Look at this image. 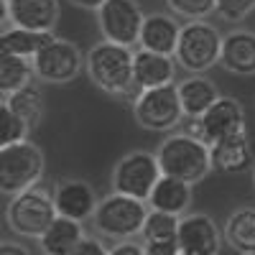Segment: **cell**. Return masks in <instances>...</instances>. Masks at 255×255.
<instances>
[{"label": "cell", "mask_w": 255, "mask_h": 255, "mask_svg": "<svg viewBox=\"0 0 255 255\" xmlns=\"http://www.w3.org/2000/svg\"><path fill=\"white\" fill-rule=\"evenodd\" d=\"M176 245L181 255H217L222 245V232L209 215H202V212L181 215L176 227Z\"/></svg>", "instance_id": "8fae6325"}, {"label": "cell", "mask_w": 255, "mask_h": 255, "mask_svg": "<svg viewBox=\"0 0 255 255\" xmlns=\"http://www.w3.org/2000/svg\"><path fill=\"white\" fill-rule=\"evenodd\" d=\"M72 5H77V8H84V10H97L105 0H69Z\"/></svg>", "instance_id": "836d02e7"}, {"label": "cell", "mask_w": 255, "mask_h": 255, "mask_svg": "<svg viewBox=\"0 0 255 255\" xmlns=\"http://www.w3.org/2000/svg\"><path fill=\"white\" fill-rule=\"evenodd\" d=\"M133 118L140 128L153 133H171L184 123L181 102L176 95V84L140 90L133 100Z\"/></svg>", "instance_id": "52a82bcc"}, {"label": "cell", "mask_w": 255, "mask_h": 255, "mask_svg": "<svg viewBox=\"0 0 255 255\" xmlns=\"http://www.w3.org/2000/svg\"><path fill=\"white\" fill-rule=\"evenodd\" d=\"M82 67H84V54L79 51L77 44L61 36H54L31 59L33 79H41L46 84H69L79 77Z\"/></svg>", "instance_id": "ba28073f"}, {"label": "cell", "mask_w": 255, "mask_h": 255, "mask_svg": "<svg viewBox=\"0 0 255 255\" xmlns=\"http://www.w3.org/2000/svg\"><path fill=\"white\" fill-rule=\"evenodd\" d=\"M156 161L163 176H174L186 184H199L209 176V145L202 140L189 138L186 133H171L166 135L156 151Z\"/></svg>", "instance_id": "7a4b0ae2"}, {"label": "cell", "mask_w": 255, "mask_h": 255, "mask_svg": "<svg viewBox=\"0 0 255 255\" xmlns=\"http://www.w3.org/2000/svg\"><path fill=\"white\" fill-rule=\"evenodd\" d=\"M51 38H54V33L28 31V28H20V26L0 28V51L31 61V59L36 56V51H38L41 46H46Z\"/></svg>", "instance_id": "cb8c5ba5"}, {"label": "cell", "mask_w": 255, "mask_h": 255, "mask_svg": "<svg viewBox=\"0 0 255 255\" xmlns=\"http://www.w3.org/2000/svg\"><path fill=\"white\" fill-rule=\"evenodd\" d=\"M84 69H87V77L92 79L95 87H100L108 95L125 97L133 102L140 92L133 82V49L130 46L100 41L84 54Z\"/></svg>", "instance_id": "6da1fadb"}, {"label": "cell", "mask_w": 255, "mask_h": 255, "mask_svg": "<svg viewBox=\"0 0 255 255\" xmlns=\"http://www.w3.org/2000/svg\"><path fill=\"white\" fill-rule=\"evenodd\" d=\"M158 179H161V168H158L156 153L130 151L113 168V191L145 202Z\"/></svg>", "instance_id": "9c48e42d"}, {"label": "cell", "mask_w": 255, "mask_h": 255, "mask_svg": "<svg viewBox=\"0 0 255 255\" xmlns=\"http://www.w3.org/2000/svg\"><path fill=\"white\" fill-rule=\"evenodd\" d=\"M51 202H54V209L59 217L87 222V220H92V212H95L100 197L92 189V184H87L84 179H61L54 186Z\"/></svg>", "instance_id": "4fadbf2b"}, {"label": "cell", "mask_w": 255, "mask_h": 255, "mask_svg": "<svg viewBox=\"0 0 255 255\" xmlns=\"http://www.w3.org/2000/svg\"><path fill=\"white\" fill-rule=\"evenodd\" d=\"M72 255H108V248H105L97 238L84 235V238L79 240V245L72 250Z\"/></svg>", "instance_id": "4dcf8cb0"}, {"label": "cell", "mask_w": 255, "mask_h": 255, "mask_svg": "<svg viewBox=\"0 0 255 255\" xmlns=\"http://www.w3.org/2000/svg\"><path fill=\"white\" fill-rule=\"evenodd\" d=\"M253 181H255V163H253Z\"/></svg>", "instance_id": "8d00e7d4"}, {"label": "cell", "mask_w": 255, "mask_h": 255, "mask_svg": "<svg viewBox=\"0 0 255 255\" xmlns=\"http://www.w3.org/2000/svg\"><path fill=\"white\" fill-rule=\"evenodd\" d=\"M148 215V204L143 199L128 197L110 191L108 197H102L92 212V225L102 238L123 243V240H133L140 235V227Z\"/></svg>", "instance_id": "277c9868"}, {"label": "cell", "mask_w": 255, "mask_h": 255, "mask_svg": "<svg viewBox=\"0 0 255 255\" xmlns=\"http://www.w3.org/2000/svg\"><path fill=\"white\" fill-rule=\"evenodd\" d=\"M59 15H61L59 0H8L10 26L41 31V33H54Z\"/></svg>", "instance_id": "2e32d148"}, {"label": "cell", "mask_w": 255, "mask_h": 255, "mask_svg": "<svg viewBox=\"0 0 255 255\" xmlns=\"http://www.w3.org/2000/svg\"><path fill=\"white\" fill-rule=\"evenodd\" d=\"M33 79V69L28 59L0 51V95H10Z\"/></svg>", "instance_id": "d4e9b609"}, {"label": "cell", "mask_w": 255, "mask_h": 255, "mask_svg": "<svg viewBox=\"0 0 255 255\" xmlns=\"http://www.w3.org/2000/svg\"><path fill=\"white\" fill-rule=\"evenodd\" d=\"M176 95L181 102L184 118H202L204 110L220 97L217 84L204 74H189L176 84Z\"/></svg>", "instance_id": "ffe728a7"}, {"label": "cell", "mask_w": 255, "mask_h": 255, "mask_svg": "<svg viewBox=\"0 0 255 255\" xmlns=\"http://www.w3.org/2000/svg\"><path fill=\"white\" fill-rule=\"evenodd\" d=\"M222 33L209 20H186L179 31L174 61L189 74H204L220 61Z\"/></svg>", "instance_id": "5b68a950"}, {"label": "cell", "mask_w": 255, "mask_h": 255, "mask_svg": "<svg viewBox=\"0 0 255 255\" xmlns=\"http://www.w3.org/2000/svg\"><path fill=\"white\" fill-rule=\"evenodd\" d=\"M143 253L145 255H179L176 238L171 240H143Z\"/></svg>", "instance_id": "f546056e"}, {"label": "cell", "mask_w": 255, "mask_h": 255, "mask_svg": "<svg viewBox=\"0 0 255 255\" xmlns=\"http://www.w3.org/2000/svg\"><path fill=\"white\" fill-rule=\"evenodd\" d=\"M108 255H145V253H143V245H138L133 240H123V243L113 245L108 250Z\"/></svg>", "instance_id": "1f68e13d"}, {"label": "cell", "mask_w": 255, "mask_h": 255, "mask_svg": "<svg viewBox=\"0 0 255 255\" xmlns=\"http://www.w3.org/2000/svg\"><path fill=\"white\" fill-rule=\"evenodd\" d=\"M97 13V26L105 41H113L120 46H135L138 33L143 23V10L135 0H105L95 10Z\"/></svg>", "instance_id": "30bf717a"}, {"label": "cell", "mask_w": 255, "mask_h": 255, "mask_svg": "<svg viewBox=\"0 0 255 255\" xmlns=\"http://www.w3.org/2000/svg\"><path fill=\"white\" fill-rule=\"evenodd\" d=\"M82 238H84L82 222L56 215L54 222L44 230V235L38 238V245L44 255H72V250L79 245Z\"/></svg>", "instance_id": "44dd1931"}, {"label": "cell", "mask_w": 255, "mask_h": 255, "mask_svg": "<svg viewBox=\"0 0 255 255\" xmlns=\"http://www.w3.org/2000/svg\"><path fill=\"white\" fill-rule=\"evenodd\" d=\"M199 123H202V133H204L207 145H212L215 140H222V138H230V135L245 133V128H248L243 102L235 97H227V95H220L212 102L204 110V115L199 118Z\"/></svg>", "instance_id": "7c38bea8"}, {"label": "cell", "mask_w": 255, "mask_h": 255, "mask_svg": "<svg viewBox=\"0 0 255 255\" xmlns=\"http://www.w3.org/2000/svg\"><path fill=\"white\" fill-rule=\"evenodd\" d=\"M8 23V0H0V28Z\"/></svg>", "instance_id": "d590c367"}, {"label": "cell", "mask_w": 255, "mask_h": 255, "mask_svg": "<svg viewBox=\"0 0 255 255\" xmlns=\"http://www.w3.org/2000/svg\"><path fill=\"white\" fill-rule=\"evenodd\" d=\"M176 227H179L176 215L148 209L145 222L140 227V235H143V240H171V238H176Z\"/></svg>", "instance_id": "484cf974"}, {"label": "cell", "mask_w": 255, "mask_h": 255, "mask_svg": "<svg viewBox=\"0 0 255 255\" xmlns=\"http://www.w3.org/2000/svg\"><path fill=\"white\" fill-rule=\"evenodd\" d=\"M222 238L227 245L255 255V207H240L225 220Z\"/></svg>", "instance_id": "603a6c76"}, {"label": "cell", "mask_w": 255, "mask_h": 255, "mask_svg": "<svg viewBox=\"0 0 255 255\" xmlns=\"http://www.w3.org/2000/svg\"><path fill=\"white\" fill-rule=\"evenodd\" d=\"M166 5L184 20H204L215 13V0H166Z\"/></svg>", "instance_id": "83f0119b"}, {"label": "cell", "mask_w": 255, "mask_h": 255, "mask_svg": "<svg viewBox=\"0 0 255 255\" xmlns=\"http://www.w3.org/2000/svg\"><path fill=\"white\" fill-rule=\"evenodd\" d=\"M8 108L26 123L28 130H33V128L41 125V120H44V113H46V97H44V90H41V84H36L33 79L28 84H23V87H18L15 92L5 95L3 100Z\"/></svg>", "instance_id": "7402d4cb"}, {"label": "cell", "mask_w": 255, "mask_h": 255, "mask_svg": "<svg viewBox=\"0 0 255 255\" xmlns=\"http://www.w3.org/2000/svg\"><path fill=\"white\" fill-rule=\"evenodd\" d=\"M255 163L253 143L248 133H238L209 145V166L220 174H245Z\"/></svg>", "instance_id": "9a60e30c"}, {"label": "cell", "mask_w": 255, "mask_h": 255, "mask_svg": "<svg viewBox=\"0 0 255 255\" xmlns=\"http://www.w3.org/2000/svg\"><path fill=\"white\" fill-rule=\"evenodd\" d=\"M28 138V128L5 102H0V148Z\"/></svg>", "instance_id": "4316f807"}, {"label": "cell", "mask_w": 255, "mask_h": 255, "mask_svg": "<svg viewBox=\"0 0 255 255\" xmlns=\"http://www.w3.org/2000/svg\"><path fill=\"white\" fill-rule=\"evenodd\" d=\"M0 255H31V250L20 243H13V240H0Z\"/></svg>", "instance_id": "d6a6232c"}, {"label": "cell", "mask_w": 255, "mask_h": 255, "mask_svg": "<svg viewBox=\"0 0 255 255\" xmlns=\"http://www.w3.org/2000/svg\"><path fill=\"white\" fill-rule=\"evenodd\" d=\"M176 61L174 56L156 54L148 49L133 51V82L138 90H151L161 84H174L176 79Z\"/></svg>", "instance_id": "ac0fdd59"}, {"label": "cell", "mask_w": 255, "mask_h": 255, "mask_svg": "<svg viewBox=\"0 0 255 255\" xmlns=\"http://www.w3.org/2000/svg\"><path fill=\"white\" fill-rule=\"evenodd\" d=\"M220 67L238 77H255V31L232 28L222 36Z\"/></svg>", "instance_id": "5bb4252c"}, {"label": "cell", "mask_w": 255, "mask_h": 255, "mask_svg": "<svg viewBox=\"0 0 255 255\" xmlns=\"http://www.w3.org/2000/svg\"><path fill=\"white\" fill-rule=\"evenodd\" d=\"M179 31H181V26H179L176 15L145 13L143 23H140V33H138V49H148V51H156V54L174 56Z\"/></svg>", "instance_id": "e0dca14e"}, {"label": "cell", "mask_w": 255, "mask_h": 255, "mask_svg": "<svg viewBox=\"0 0 255 255\" xmlns=\"http://www.w3.org/2000/svg\"><path fill=\"white\" fill-rule=\"evenodd\" d=\"M56 209L51 202V194L41 186H31L20 194H13L5 207V222L20 238H41L44 230L54 222Z\"/></svg>", "instance_id": "8992f818"}, {"label": "cell", "mask_w": 255, "mask_h": 255, "mask_svg": "<svg viewBox=\"0 0 255 255\" xmlns=\"http://www.w3.org/2000/svg\"><path fill=\"white\" fill-rule=\"evenodd\" d=\"M217 255H248V253H243V250H238V248H232V245L222 243L220 250H217Z\"/></svg>", "instance_id": "e575fe53"}, {"label": "cell", "mask_w": 255, "mask_h": 255, "mask_svg": "<svg viewBox=\"0 0 255 255\" xmlns=\"http://www.w3.org/2000/svg\"><path fill=\"white\" fill-rule=\"evenodd\" d=\"M191 197H194V186L191 184L161 174V179L153 184L151 194H148L145 204H151V209H156V212H166V215L181 217L189 212Z\"/></svg>", "instance_id": "d6986e66"}, {"label": "cell", "mask_w": 255, "mask_h": 255, "mask_svg": "<svg viewBox=\"0 0 255 255\" xmlns=\"http://www.w3.org/2000/svg\"><path fill=\"white\" fill-rule=\"evenodd\" d=\"M255 10V0H215V13L227 23H243Z\"/></svg>", "instance_id": "f1b7e54d"}, {"label": "cell", "mask_w": 255, "mask_h": 255, "mask_svg": "<svg viewBox=\"0 0 255 255\" xmlns=\"http://www.w3.org/2000/svg\"><path fill=\"white\" fill-rule=\"evenodd\" d=\"M46 171V156L31 138L0 148V194L13 197L38 186Z\"/></svg>", "instance_id": "3957f363"}]
</instances>
